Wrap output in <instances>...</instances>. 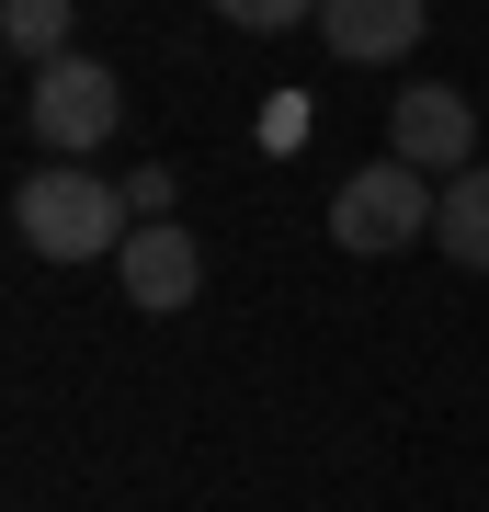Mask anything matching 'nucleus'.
<instances>
[{
	"label": "nucleus",
	"instance_id": "nucleus-1",
	"mask_svg": "<svg viewBox=\"0 0 489 512\" xmlns=\"http://www.w3.org/2000/svg\"><path fill=\"white\" fill-rule=\"evenodd\" d=\"M12 228L35 262H114L137 228L126 183H103V171H23L12 183Z\"/></svg>",
	"mask_w": 489,
	"mask_h": 512
},
{
	"label": "nucleus",
	"instance_id": "nucleus-2",
	"mask_svg": "<svg viewBox=\"0 0 489 512\" xmlns=\"http://www.w3.org/2000/svg\"><path fill=\"white\" fill-rule=\"evenodd\" d=\"M433 183H421L410 160H376V171H353L342 194H330V239H342L353 262H387V251H410V239H433Z\"/></svg>",
	"mask_w": 489,
	"mask_h": 512
},
{
	"label": "nucleus",
	"instance_id": "nucleus-3",
	"mask_svg": "<svg viewBox=\"0 0 489 512\" xmlns=\"http://www.w3.org/2000/svg\"><path fill=\"white\" fill-rule=\"evenodd\" d=\"M23 114H35V137L57 148V160H80V148H103L114 126H126V80L103 69V57H46L35 69V92H23Z\"/></svg>",
	"mask_w": 489,
	"mask_h": 512
},
{
	"label": "nucleus",
	"instance_id": "nucleus-4",
	"mask_svg": "<svg viewBox=\"0 0 489 512\" xmlns=\"http://www.w3.org/2000/svg\"><path fill=\"white\" fill-rule=\"evenodd\" d=\"M387 160L410 171H478V114L444 92V80H410L399 103H387Z\"/></svg>",
	"mask_w": 489,
	"mask_h": 512
},
{
	"label": "nucleus",
	"instance_id": "nucleus-5",
	"mask_svg": "<svg viewBox=\"0 0 489 512\" xmlns=\"http://www.w3.org/2000/svg\"><path fill=\"white\" fill-rule=\"evenodd\" d=\"M114 274H126V296H137L148 319H160V308H194V285H205V251H194V228H182V217H148V228H126Z\"/></svg>",
	"mask_w": 489,
	"mask_h": 512
},
{
	"label": "nucleus",
	"instance_id": "nucleus-6",
	"mask_svg": "<svg viewBox=\"0 0 489 512\" xmlns=\"http://www.w3.org/2000/svg\"><path fill=\"white\" fill-rule=\"evenodd\" d=\"M319 35L353 69H387V57L421 46V0H319Z\"/></svg>",
	"mask_w": 489,
	"mask_h": 512
},
{
	"label": "nucleus",
	"instance_id": "nucleus-7",
	"mask_svg": "<svg viewBox=\"0 0 489 512\" xmlns=\"http://www.w3.org/2000/svg\"><path fill=\"white\" fill-rule=\"evenodd\" d=\"M433 251L467 262V274H489V171H455L444 205H433Z\"/></svg>",
	"mask_w": 489,
	"mask_h": 512
},
{
	"label": "nucleus",
	"instance_id": "nucleus-8",
	"mask_svg": "<svg viewBox=\"0 0 489 512\" xmlns=\"http://www.w3.org/2000/svg\"><path fill=\"white\" fill-rule=\"evenodd\" d=\"M0 35H12V57H69V0H0Z\"/></svg>",
	"mask_w": 489,
	"mask_h": 512
},
{
	"label": "nucleus",
	"instance_id": "nucleus-9",
	"mask_svg": "<svg viewBox=\"0 0 489 512\" xmlns=\"http://www.w3.org/2000/svg\"><path fill=\"white\" fill-rule=\"evenodd\" d=\"M228 23H251V35H285V23H319V0H217Z\"/></svg>",
	"mask_w": 489,
	"mask_h": 512
},
{
	"label": "nucleus",
	"instance_id": "nucleus-10",
	"mask_svg": "<svg viewBox=\"0 0 489 512\" xmlns=\"http://www.w3.org/2000/svg\"><path fill=\"white\" fill-rule=\"evenodd\" d=\"M171 194H182L171 171H137V183H126V205H137V228H148V217H171Z\"/></svg>",
	"mask_w": 489,
	"mask_h": 512
}]
</instances>
